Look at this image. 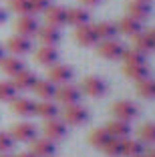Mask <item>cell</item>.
I'll list each match as a JSON object with an SVG mask.
<instances>
[{"mask_svg": "<svg viewBox=\"0 0 155 157\" xmlns=\"http://www.w3.org/2000/svg\"><path fill=\"white\" fill-rule=\"evenodd\" d=\"M111 113L115 115V119L121 121H131L139 115V107L133 101H117L111 105Z\"/></svg>", "mask_w": 155, "mask_h": 157, "instance_id": "cell-1", "label": "cell"}, {"mask_svg": "<svg viewBox=\"0 0 155 157\" xmlns=\"http://www.w3.org/2000/svg\"><path fill=\"white\" fill-rule=\"evenodd\" d=\"M97 52H99L103 59H109V60H115V59H121L125 52V46L117 40V38H111V40H103L97 44Z\"/></svg>", "mask_w": 155, "mask_h": 157, "instance_id": "cell-2", "label": "cell"}, {"mask_svg": "<svg viewBox=\"0 0 155 157\" xmlns=\"http://www.w3.org/2000/svg\"><path fill=\"white\" fill-rule=\"evenodd\" d=\"M55 99L59 103H63V105H75V103H79V99H81V89L71 85V83L59 85V87H56V93H55Z\"/></svg>", "mask_w": 155, "mask_h": 157, "instance_id": "cell-3", "label": "cell"}, {"mask_svg": "<svg viewBox=\"0 0 155 157\" xmlns=\"http://www.w3.org/2000/svg\"><path fill=\"white\" fill-rule=\"evenodd\" d=\"M63 119L67 121L68 125H83V123H87V119H89V111L83 105H79V103H75V105H64Z\"/></svg>", "mask_w": 155, "mask_h": 157, "instance_id": "cell-4", "label": "cell"}, {"mask_svg": "<svg viewBox=\"0 0 155 157\" xmlns=\"http://www.w3.org/2000/svg\"><path fill=\"white\" fill-rule=\"evenodd\" d=\"M42 133H45V137L50 139V141H60V139L67 135V125H64V121H60L59 117H56V119H45Z\"/></svg>", "mask_w": 155, "mask_h": 157, "instance_id": "cell-5", "label": "cell"}, {"mask_svg": "<svg viewBox=\"0 0 155 157\" xmlns=\"http://www.w3.org/2000/svg\"><path fill=\"white\" fill-rule=\"evenodd\" d=\"M38 129L32 123H16L10 129V137L14 141H22V143H30L32 139H37Z\"/></svg>", "mask_w": 155, "mask_h": 157, "instance_id": "cell-6", "label": "cell"}, {"mask_svg": "<svg viewBox=\"0 0 155 157\" xmlns=\"http://www.w3.org/2000/svg\"><path fill=\"white\" fill-rule=\"evenodd\" d=\"M14 28H16V33H18L20 36L30 38L38 33V20L34 18V14H22V16L16 20Z\"/></svg>", "mask_w": 155, "mask_h": 157, "instance_id": "cell-7", "label": "cell"}, {"mask_svg": "<svg viewBox=\"0 0 155 157\" xmlns=\"http://www.w3.org/2000/svg\"><path fill=\"white\" fill-rule=\"evenodd\" d=\"M75 40L79 42L81 46H95L99 42V36L95 33V26L91 22L89 24H83V26L75 28Z\"/></svg>", "mask_w": 155, "mask_h": 157, "instance_id": "cell-8", "label": "cell"}, {"mask_svg": "<svg viewBox=\"0 0 155 157\" xmlns=\"http://www.w3.org/2000/svg\"><path fill=\"white\" fill-rule=\"evenodd\" d=\"M4 48L10 51L14 56H22V55H26V52L32 51V42H30V38H26V36L14 34V36L8 38V42H6Z\"/></svg>", "mask_w": 155, "mask_h": 157, "instance_id": "cell-9", "label": "cell"}, {"mask_svg": "<svg viewBox=\"0 0 155 157\" xmlns=\"http://www.w3.org/2000/svg\"><path fill=\"white\" fill-rule=\"evenodd\" d=\"M81 89L89 97H103L107 93V83L99 77H87V78H83Z\"/></svg>", "mask_w": 155, "mask_h": 157, "instance_id": "cell-10", "label": "cell"}, {"mask_svg": "<svg viewBox=\"0 0 155 157\" xmlns=\"http://www.w3.org/2000/svg\"><path fill=\"white\" fill-rule=\"evenodd\" d=\"M30 153L34 157H52L56 153L55 141H50V139H46V137L32 139L30 141Z\"/></svg>", "mask_w": 155, "mask_h": 157, "instance_id": "cell-11", "label": "cell"}, {"mask_svg": "<svg viewBox=\"0 0 155 157\" xmlns=\"http://www.w3.org/2000/svg\"><path fill=\"white\" fill-rule=\"evenodd\" d=\"M75 77V71L68 65H52L48 69V81L55 85H64L71 83V78Z\"/></svg>", "mask_w": 155, "mask_h": 157, "instance_id": "cell-12", "label": "cell"}, {"mask_svg": "<svg viewBox=\"0 0 155 157\" xmlns=\"http://www.w3.org/2000/svg\"><path fill=\"white\" fill-rule=\"evenodd\" d=\"M34 83H37V75L28 69H22L20 73H16L12 77V85L16 91H32Z\"/></svg>", "mask_w": 155, "mask_h": 157, "instance_id": "cell-13", "label": "cell"}, {"mask_svg": "<svg viewBox=\"0 0 155 157\" xmlns=\"http://www.w3.org/2000/svg\"><path fill=\"white\" fill-rule=\"evenodd\" d=\"M45 18H46V24L60 28L63 24H67V8L56 6V4H50L48 8L45 10Z\"/></svg>", "mask_w": 155, "mask_h": 157, "instance_id": "cell-14", "label": "cell"}, {"mask_svg": "<svg viewBox=\"0 0 155 157\" xmlns=\"http://www.w3.org/2000/svg\"><path fill=\"white\" fill-rule=\"evenodd\" d=\"M32 91H34V95H37L38 99H42V101H52V99H55V93H56V85L50 83L48 78H42V81L37 78Z\"/></svg>", "mask_w": 155, "mask_h": 157, "instance_id": "cell-15", "label": "cell"}, {"mask_svg": "<svg viewBox=\"0 0 155 157\" xmlns=\"http://www.w3.org/2000/svg\"><path fill=\"white\" fill-rule=\"evenodd\" d=\"M38 40L46 46H55L60 42V30L56 26H50V24H45V26H38V33H37Z\"/></svg>", "mask_w": 155, "mask_h": 157, "instance_id": "cell-16", "label": "cell"}, {"mask_svg": "<svg viewBox=\"0 0 155 157\" xmlns=\"http://www.w3.org/2000/svg\"><path fill=\"white\" fill-rule=\"evenodd\" d=\"M38 65H45V67H52L56 65V60H59V51H56L55 46H46L42 44L41 48H37V55H34Z\"/></svg>", "mask_w": 155, "mask_h": 157, "instance_id": "cell-17", "label": "cell"}, {"mask_svg": "<svg viewBox=\"0 0 155 157\" xmlns=\"http://www.w3.org/2000/svg\"><path fill=\"white\" fill-rule=\"evenodd\" d=\"M107 133L113 139H127L131 133V127H129V121H121V119H113L107 123Z\"/></svg>", "mask_w": 155, "mask_h": 157, "instance_id": "cell-18", "label": "cell"}, {"mask_svg": "<svg viewBox=\"0 0 155 157\" xmlns=\"http://www.w3.org/2000/svg\"><path fill=\"white\" fill-rule=\"evenodd\" d=\"M67 22L73 24L75 28H77V26H83V24H89V22H91V14H89L87 8H83V6L68 8L67 10Z\"/></svg>", "mask_w": 155, "mask_h": 157, "instance_id": "cell-19", "label": "cell"}, {"mask_svg": "<svg viewBox=\"0 0 155 157\" xmlns=\"http://www.w3.org/2000/svg\"><path fill=\"white\" fill-rule=\"evenodd\" d=\"M151 14V4L149 2H141V0H133V2H129L127 4V16H131V18L135 20H141L147 18Z\"/></svg>", "mask_w": 155, "mask_h": 157, "instance_id": "cell-20", "label": "cell"}, {"mask_svg": "<svg viewBox=\"0 0 155 157\" xmlns=\"http://www.w3.org/2000/svg\"><path fill=\"white\" fill-rule=\"evenodd\" d=\"M12 111L16 113V115H20V117H30V115H34V105L37 103L34 101H30V99H26V97H14L12 101Z\"/></svg>", "mask_w": 155, "mask_h": 157, "instance_id": "cell-21", "label": "cell"}, {"mask_svg": "<svg viewBox=\"0 0 155 157\" xmlns=\"http://www.w3.org/2000/svg\"><path fill=\"white\" fill-rule=\"evenodd\" d=\"M34 115L42 117V119H56L60 115V109L52 101H41L34 105Z\"/></svg>", "mask_w": 155, "mask_h": 157, "instance_id": "cell-22", "label": "cell"}, {"mask_svg": "<svg viewBox=\"0 0 155 157\" xmlns=\"http://www.w3.org/2000/svg\"><path fill=\"white\" fill-rule=\"evenodd\" d=\"M24 69V60L18 59V56H4V59L0 60V71L4 75H8V77H14L16 73H20V71Z\"/></svg>", "mask_w": 155, "mask_h": 157, "instance_id": "cell-23", "label": "cell"}, {"mask_svg": "<svg viewBox=\"0 0 155 157\" xmlns=\"http://www.w3.org/2000/svg\"><path fill=\"white\" fill-rule=\"evenodd\" d=\"M121 155L125 157H139L143 155V143L135 139H121Z\"/></svg>", "mask_w": 155, "mask_h": 157, "instance_id": "cell-24", "label": "cell"}, {"mask_svg": "<svg viewBox=\"0 0 155 157\" xmlns=\"http://www.w3.org/2000/svg\"><path fill=\"white\" fill-rule=\"evenodd\" d=\"M117 28H119V33L127 34V36H135V34L143 33L141 30V20H135V18H131V16L121 18V22L117 24Z\"/></svg>", "mask_w": 155, "mask_h": 157, "instance_id": "cell-25", "label": "cell"}, {"mask_svg": "<svg viewBox=\"0 0 155 157\" xmlns=\"http://www.w3.org/2000/svg\"><path fill=\"white\" fill-rule=\"evenodd\" d=\"M95 26V33H97V36H99V40H111V38H115L117 36V33H119V28H117V24L115 22H99V24H93Z\"/></svg>", "mask_w": 155, "mask_h": 157, "instance_id": "cell-26", "label": "cell"}, {"mask_svg": "<svg viewBox=\"0 0 155 157\" xmlns=\"http://www.w3.org/2000/svg\"><path fill=\"white\" fill-rule=\"evenodd\" d=\"M109 139H111V135L107 133L105 127H97V129H93L91 133H89V143H91L93 147H97V149H103L107 143H109Z\"/></svg>", "mask_w": 155, "mask_h": 157, "instance_id": "cell-27", "label": "cell"}, {"mask_svg": "<svg viewBox=\"0 0 155 157\" xmlns=\"http://www.w3.org/2000/svg\"><path fill=\"white\" fill-rule=\"evenodd\" d=\"M123 73H125V77L133 78L135 83H139L143 78H149V69L145 65H125Z\"/></svg>", "mask_w": 155, "mask_h": 157, "instance_id": "cell-28", "label": "cell"}, {"mask_svg": "<svg viewBox=\"0 0 155 157\" xmlns=\"http://www.w3.org/2000/svg\"><path fill=\"white\" fill-rule=\"evenodd\" d=\"M133 42H135V46H133V48H137V51L143 52V55L155 51V48H153V42H151V38H149V34H147V33L135 34V36H133Z\"/></svg>", "mask_w": 155, "mask_h": 157, "instance_id": "cell-29", "label": "cell"}, {"mask_svg": "<svg viewBox=\"0 0 155 157\" xmlns=\"http://www.w3.org/2000/svg\"><path fill=\"white\" fill-rule=\"evenodd\" d=\"M137 93H139L143 99H155V81H151V78L139 81V83H137Z\"/></svg>", "mask_w": 155, "mask_h": 157, "instance_id": "cell-30", "label": "cell"}, {"mask_svg": "<svg viewBox=\"0 0 155 157\" xmlns=\"http://www.w3.org/2000/svg\"><path fill=\"white\" fill-rule=\"evenodd\" d=\"M121 59L125 60V65H145V55L139 52L137 48H125Z\"/></svg>", "mask_w": 155, "mask_h": 157, "instance_id": "cell-31", "label": "cell"}, {"mask_svg": "<svg viewBox=\"0 0 155 157\" xmlns=\"http://www.w3.org/2000/svg\"><path fill=\"white\" fill-rule=\"evenodd\" d=\"M139 137H141V143L155 145V123L141 125V129H139Z\"/></svg>", "mask_w": 155, "mask_h": 157, "instance_id": "cell-32", "label": "cell"}, {"mask_svg": "<svg viewBox=\"0 0 155 157\" xmlns=\"http://www.w3.org/2000/svg\"><path fill=\"white\" fill-rule=\"evenodd\" d=\"M16 89H14L12 81H0V101H12L16 97Z\"/></svg>", "mask_w": 155, "mask_h": 157, "instance_id": "cell-33", "label": "cell"}, {"mask_svg": "<svg viewBox=\"0 0 155 157\" xmlns=\"http://www.w3.org/2000/svg\"><path fill=\"white\" fill-rule=\"evenodd\" d=\"M8 6H10V10H14L16 14H32L30 12V2L28 0H10L8 2Z\"/></svg>", "mask_w": 155, "mask_h": 157, "instance_id": "cell-34", "label": "cell"}, {"mask_svg": "<svg viewBox=\"0 0 155 157\" xmlns=\"http://www.w3.org/2000/svg\"><path fill=\"white\" fill-rule=\"evenodd\" d=\"M103 151H105V155L109 157H119L121 155V139H109V143L103 147Z\"/></svg>", "mask_w": 155, "mask_h": 157, "instance_id": "cell-35", "label": "cell"}, {"mask_svg": "<svg viewBox=\"0 0 155 157\" xmlns=\"http://www.w3.org/2000/svg\"><path fill=\"white\" fill-rule=\"evenodd\" d=\"M14 147V139L10 137V133L0 131V153H8Z\"/></svg>", "mask_w": 155, "mask_h": 157, "instance_id": "cell-36", "label": "cell"}, {"mask_svg": "<svg viewBox=\"0 0 155 157\" xmlns=\"http://www.w3.org/2000/svg\"><path fill=\"white\" fill-rule=\"evenodd\" d=\"M28 2H30V12H32V14L45 12V10L50 6L48 0H28Z\"/></svg>", "mask_w": 155, "mask_h": 157, "instance_id": "cell-37", "label": "cell"}, {"mask_svg": "<svg viewBox=\"0 0 155 157\" xmlns=\"http://www.w3.org/2000/svg\"><path fill=\"white\" fill-rule=\"evenodd\" d=\"M6 18H8V10L0 6V24H4V22H6Z\"/></svg>", "mask_w": 155, "mask_h": 157, "instance_id": "cell-38", "label": "cell"}, {"mask_svg": "<svg viewBox=\"0 0 155 157\" xmlns=\"http://www.w3.org/2000/svg\"><path fill=\"white\" fill-rule=\"evenodd\" d=\"M81 2H83L85 6H97V4H101L103 0H81Z\"/></svg>", "mask_w": 155, "mask_h": 157, "instance_id": "cell-39", "label": "cell"}, {"mask_svg": "<svg viewBox=\"0 0 155 157\" xmlns=\"http://www.w3.org/2000/svg\"><path fill=\"white\" fill-rule=\"evenodd\" d=\"M147 34H149L151 42H153V48H155V28H151V30H147Z\"/></svg>", "mask_w": 155, "mask_h": 157, "instance_id": "cell-40", "label": "cell"}, {"mask_svg": "<svg viewBox=\"0 0 155 157\" xmlns=\"http://www.w3.org/2000/svg\"><path fill=\"white\" fill-rule=\"evenodd\" d=\"M14 157H34V155H32L30 151H20L18 155H14Z\"/></svg>", "mask_w": 155, "mask_h": 157, "instance_id": "cell-41", "label": "cell"}, {"mask_svg": "<svg viewBox=\"0 0 155 157\" xmlns=\"http://www.w3.org/2000/svg\"><path fill=\"white\" fill-rule=\"evenodd\" d=\"M4 56H6V48H4V46H2V44H0V60L4 59Z\"/></svg>", "mask_w": 155, "mask_h": 157, "instance_id": "cell-42", "label": "cell"}, {"mask_svg": "<svg viewBox=\"0 0 155 157\" xmlns=\"http://www.w3.org/2000/svg\"><path fill=\"white\" fill-rule=\"evenodd\" d=\"M145 157H155V149H151V151H149V153H147V155H145Z\"/></svg>", "mask_w": 155, "mask_h": 157, "instance_id": "cell-43", "label": "cell"}, {"mask_svg": "<svg viewBox=\"0 0 155 157\" xmlns=\"http://www.w3.org/2000/svg\"><path fill=\"white\" fill-rule=\"evenodd\" d=\"M0 157H12V155H8V153H0Z\"/></svg>", "mask_w": 155, "mask_h": 157, "instance_id": "cell-44", "label": "cell"}, {"mask_svg": "<svg viewBox=\"0 0 155 157\" xmlns=\"http://www.w3.org/2000/svg\"><path fill=\"white\" fill-rule=\"evenodd\" d=\"M141 2H149V0H141Z\"/></svg>", "mask_w": 155, "mask_h": 157, "instance_id": "cell-45", "label": "cell"}, {"mask_svg": "<svg viewBox=\"0 0 155 157\" xmlns=\"http://www.w3.org/2000/svg\"><path fill=\"white\" fill-rule=\"evenodd\" d=\"M139 157H143V155H139Z\"/></svg>", "mask_w": 155, "mask_h": 157, "instance_id": "cell-46", "label": "cell"}]
</instances>
